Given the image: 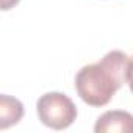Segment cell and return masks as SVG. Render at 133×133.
I'll return each instance as SVG.
<instances>
[{
	"mask_svg": "<svg viewBox=\"0 0 133 133\" xmlns=\"http://www.w3.org/2000/svg\"><path fill=\"white\" fill-rule=\"evenodd\" d=\"M127 83L130 91L133 92V56L128 58V66H127Z\"/></svg>",
	"mask_w": 133,
	"mask_h": 133,
	"instance_id": "cell-5",
	"label": "cell"
},
{
	"mask_svg": "<svg viewBox=\"0 0 133 133\" xmlns=\"http://www.w3.org/2000/svg\"><path fill=\"white\" fill-rule=\"evenodd\" d=\"M39 121L53 130H64L77 119V107L63 92H47L36 103Z\"/></svg>",
	"mask_w": 133,
	"mask_h": 133,
	"instance_id": "cell-2",
	"label": "cell"
},
{
	"mask_svg": "<svg viewBox=\"0 0 133 133\" xmlns=\"http://www.w3.org/2000/svg\"><path fill=\"white\" fill-rule=\"evenodd\" d=\"M17 3H19V0H2V10L3 11H8L13 6H16Z\"/></svg>",
	"mask_w": 133,
	"mask_h": 133,
	"instance_id": "cell-6",
	"label": "cell"
},
{
	"mask_svg": "<svg viewBox=\"0 0 133 133\" xmlns=\"http://www.w3.org/2000/svg\"><path fill=\"white\" fill-rule=\"evenodd\" d=\"M96 133H133V114L122 110L103 113L94 125Z\"/></svg>",
	"mask_w": 133,
	"mask_h": 133,
	"instance_id": "cell-3",
	"label": "cell"
},
{
	"mask_svg": "<svg viewBox=\"0 0 133 133\" xmlns=\"http://www.w3.org/2000/svg\"><path fill=\"white\" fill-rule=\"evenodd\" d=\"M127 66L128 56L121 50H111L100 61L83 66L75 75L77 94L91 107L107 105L127 82Z\"/></svg>",
	"mask_w": 133,
	"mask_h": 133,
	"instance_id": "cell-1",
	"label": "cell"
},
{
	"mask_svg": "<svg viewBox=\"0 0 133 133\" xmlns=\"http://www.w3.org/2000/svg\"><path fill=\"white\" fill-rule=\"evenodd\" d=\"M24 116V105L11 96H0V130L16 125Z\"/></svg>",
	"mask_w": 133,
	"mask_h": 133,
	"instance_id": "cell-4",
	"label": "cell"
}]
</instances>
